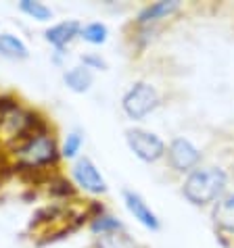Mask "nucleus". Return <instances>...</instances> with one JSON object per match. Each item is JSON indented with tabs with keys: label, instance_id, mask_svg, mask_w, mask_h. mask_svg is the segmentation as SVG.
Instances as JSON below:
<instances>
[{
	"label": "nucleus",
	"instance_id": "obj_1",
	"mask_svg": "<svg viewBox=\"0 0 234 248\" xmlns=\"http://www.w3.org/2000/svg\"><path fill=\"white\" fill-rule=\"evenodd\" d=\"M6 150H9L13 169L21 177L57 171L61 161H63V158H61V144L57 140L54 129L44 132V134L30 136Z\"/></svg>",
	"mask_w": 234,
	"mask_h": 248
},
{
	"label": "nucleus",
	"instance_id": "obj_2",
	"mask_svg": "<svg viewBox=\"0 0 234 248\" xmlns=\"http://www.w3.org/2000/svg\"><path fill=\"white\" fill-rule=\"evenodd\" d=\"M226 186H228V173L216 165H205L186 175L182 184V194L190 204L207 206L226 194Z\"/></svg>",
	"mask_w": 234,
	"mask_h": 248
},
{
	"label": "nucleus",
	"instance_id": "obj_3",
	"mask_svg": "<svg viewBox=\"0 0 234 248\" xmlns=\"http://www.w3.org/2000/svg\"><path fill=\"white\" fill-rule=\"evenodd\" d=\"M161 105V96L157 88L149 81H134L121 96V108L132 121H142Z\"/></svg>",
	"mask_w": 234,
	"mask_h": 248
},
{
	"label": "nucleus",
	"instance_id": "obj_4",
	"mask_svg": "<svg viewBox=\"0 0 234 248\" xmlns=\"http://www.w3.org/2000/svg\"><path fill=\"white\" fill-rule=\"evenodd\" d=\"M126 144L134 153L136 158L142 163H157L165 156V142L157 134L142 127H128L126 129Z\"/></svg>",
	"mask_w": 234,
	"mask_h": 248
},
{
	"label": "nucleus",
	"instance_id": "obj_5",
	"mask_svg": "<svg viewBox=\"0 0 234 248\" xmlns=\"http://www.w3.org/2000/svg\"><path fill=\"white\" fill-rule=\"evenodd\" d=\"M71 182L78 188V192H86L90 196H102L107 194L109 186L107 180L102 177L100 169L96 167V163L90 156H80L78 161L71 165Z\"/></svg>",
	"mask_w": 234,
	"mask_h": 248
},
{
	"label": "nucleus",
	"instance_id": "obj_6",
	"mask_svg": "<svg viewBox=\"0 0 234 248\" xmlns=\"http://www.w3.org/2000/svg\"><path fill=\"white\" fill-rule=\"evenodd\" d=\"M165 156H167V165L176 173H186V175L190 171H195L199 163H201V150L184 136H178L167 144Z\"/></svg>",
	"mask_w": 234,
	"mask_h": 248
},
{
	"label": "nucleus",
	"instance_id": "obj_7",
	"mask_svg": "<svg viewBox=\"0 0 234 248\" xmlns=\"http://www.w3.org/2000/svg\"><path fill=\"white\" fill-rule=\"evenodd\" d=\"M121 196H123V204H126V209L130 211V215H132L142 227H147V230H150V232L159 230V227H161V219L157 217V213L150 209L149 202L144 201L138 192L126 188L121 192Z\"/></svg>",
	"mask_w": 234,
	"mask_h": 248
},
{
	"label": "nucleus",
	"instance_id": "obj_8",
	"mask_svg": "<svg viewBox=\"0 0 234 248\" xmlns=\"http://www.w3.org/2000/svg\"><path fill=\"white\" fill-rule=\"evenodd\" d=\"M80 31H82V23L78 19H63V21L46 27L44 40L52 46V50H67L80 38Z\"/></svg>",
	"mask_w": 234,
	"mask_h": 248
},
{
	"label": "nucleus",
	"instance_id": "obj_9",
	"mask_svg": "<svg viewBox=\"0 0 234 248\" xmlns=\"http://www.w3.org/2000/svg\"><path fill=\"white\" fill-rule=\"evenodd\" d=\"M182 9L180 0H159V2L147 4L136 15V27H157V23L163 19H169Z\"/></svg>",
	"mask_w": 234,
	"mask_h": 248
},
{
	"label": "nucleus",
	"instance_id": "obj_10",
	"mask_svg": "<svg viewBox=\"0 0 234 248\" xmlns=\"http://www.w3.org/2000/svg\"><path fill=\"white\" fill-rule=\"evenodd\" d=\"M211 219L219 232L234 233V192H226L213 202Z\"/></svg>",
	"mask_w": 234,
	"mask_h": 248
},
{
	"label": "nucleus",
	"instance_id": "obj_11",
	"mask_svg": "<svg viewBox=\"0 0 234 248\" xmlns=\"http://www.w3.org/2000/svg\"><path fill=\"white\" fill-rule=\"evenodd\" d=\"M63 84L73 94H86L94 84V73L84 65H73L63 71Z\"/></svg>",
	"mask_w": 234,
	"mask_h": 248
},
{
	"label": "nucleus",
	"instance_id": "obj_12",
	"mask_svg": "<svg viewBox=\"0 0 234 248\" xmlns=\"http://www.w3.org/2000/svg\"><path fill=\"white\" fill-rule=\"evenodd\" d=\"M46 186V192L54 198V202H67V201H73V198H78V188L73 186L71 177H67L63 173H59V171H54V173L48 177V182L44 184Z\"/></svg>",
	"mask_w": 234,
	"mask_h": 248
},
{
	"label": "nucleus",
	"instance_id": "obj_13",
	"mask_svg": "<svg viewBox=\"0 0 234 248\" xmlns=\"http://www.w3.org/2000/svg\"><path fill=\"white\" fill-rule=\"evenodd\" d=\"M0 57L9 61H25L30 59V48L17 33L0 31Z\"/></svg>",
	"mask_w": 234,
	"mask_h": 248
},
{
	"label": "nucleus",
	"instance_id": "obj_14",
	"mask_svg": "<svg viewBox=\"0 0 234 248\" xmlns=\"http://www.w3.org/2000/svg\"><path fill=\"white\" fill-rule=\"evenodd\" d=\"M92 248H142V244L123 230V232L107 233V236H96Z\"/></svg>",
	"mask_w": 234,
	"mask_h": 248
},
{
	"label": "nucleus",
	"instance_id": "obj_15",
	"mask_svg": "<svg viewBox=\"0 0 234 248\" xmlns=\"http://www.w3.org/2000/svg\"><path fill=\"white\" fill-rule=\"evenodd\" d=\"M88 230H90L94 236H107V233H115V232H123L126 225L121 223L119 217L111 215V213H102V215L94 217L88 221Z\"/></svg>",
	"mask_w": 234,
	"mask_h": 248
},
{
	"label": "nucleus",
	"instance_id": "obj_16",
	"mask_svg": "<svg viewBox=\"0 0 234 248\" xmlns=\"http://www.w3.org/2000/svg\"><path fill=\"white\" fill-rule=\"evenodd\" d=\"M82 148H84V134L80 129H71L69 134L61 142V158L63 161H78L82 156Z\"/></svg>",
	"mask_w": 234,
	"mask_h": 248
},
{
	"label": "nucleus",
	"instance_id": "obj_17",
	"mask_svg": "<svg viewBox=\"0 0 234 248\" xmlns=\"http://www.w3.org/2000/svg\"><path fill=\"white\" fill-rule=\"evenodd\" d=\"M80 40H84L90 46H102L109 40V27L102 21H90V23H82Z\"/></svg>",
	"mask_w": 234,
	"mask_h": 248
},
{
	"label": "nucleus",
	"instance_id": "obj_18",
	"mask_svg": "<svg viewBox=\"0 0 234 248\" xmlns=\"http://www.w3.org/2000/svg\"><path fill=\"white\" fill-rule=\"evenodd\" d=\"M19 11H21L25 17L33 19V21H40V23H46L54 17L50 6L40 2V0H21V2H19Z\"/></svg>",
	"mask_w": 234,
	"mask_h": 248
},
{
	"label": "nucleus",
	"instance_id": "obj_19",
	"mask_svg": "<svg viewBox=\"0 0 234 248\" xmlns=\"http://www.w3.org/2000/svg\"><path fill=\"white\" fill-rule=\"evenodd\" d=\"M80 65H84L86 69H90V71H107V61L100 57L99 52H84L80 57Z\"/></svg>",
	"mask_w": 234,
	"mask_h": 248
},
{
	"label": "nucleus",
	"instance_id": "obj_20",
	"mask_svg": "<svg viewBox=\"0 0 234 248\" xmlns=\"http://www.w3.org/2000/svg\"><path fill=\"white\" fill-rule=\"evenodd\" d=\"M21 107V98L13 92H0V117L9 115Z\"/></svg>",
	"mask_w": 234,
	"mask_h": 248
}]
</instances>
